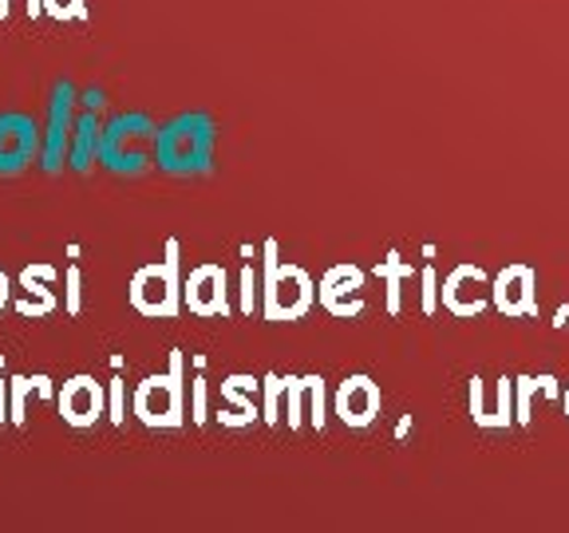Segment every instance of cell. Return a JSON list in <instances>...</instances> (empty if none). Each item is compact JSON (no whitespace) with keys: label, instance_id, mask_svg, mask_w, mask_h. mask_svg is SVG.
<instances>
[{"label":"cell","instance_id":"2e32d148","mask_svg":"<svg viewBox=\"0 0 569 533\" xmlns=\"http://www.w3.org/2000/svg\"><path fill=\"white\" fill-rule=\"evenodd\" d=\"M40 4H44V0H28V17H36ZM9 12H12V0H0V17H9Z\"/></svg>","mask_w":569,"mask_h":533},{"label":"cell","instance_id":"5bb4252c","mask_svg":"<svg viewBox=\"0 0 569 533\" xmlns=\"http://www.w3.org/2000/svg\"><path fill=\"white\" fill-rule=\"evenodd\" d=\"M80 103L88 107V111H103V91H99V88H88V91H83Z\"/></svg>","mask_w":569,"mask_h":533},{"label":"cell","instance_id":"e0dca14e","mask_svg":"<svg viewBox=\"0 0 569 533\" xmlns=\"http://www.w3.org/2000/svg\"><path fill=\"white\" fill-rule=\"evenodd\" d=\"M4 304H9V276L0 273V309H4Z\"/></svg>","mask_w":569,"mask_h":533},{"label":"cell","instance_id":"9c48e42d","mask_svg":"<svg viewBox=\"0 0 569 533\" xmlns=\"http://www.w3.org/2000/svg\"><path fill=\"white\" fill-rule=\"evenodd\" d=\"M376 411H380V391H376V383L365 380V375H356V380H348L345 388L337 391V415L345 419V423L365 426V423H372Z\"/></svg>","mask_w":569,"mask_h":533},{"label":"cell","instance_id":"30bf717a","mask_svg":"<svg viewBox=\"0 0 569 533\" xmlns=\"http://www.w3.org/2000/svg\"><path fill=\"white\" fill-rule=\"evenodd\" d=\"M187 304L202 316H213V312H226V273L213 265H202L190 273L187 284Z\"/></svg>","mask_w":569,"mask_h":533},{"label":"cell","instance_id":"9a60e30c","mask_svg":"<svg viewBox=\"0 0 569 533\" xmlns=\"http://www.w3.org/2000/svg\"><path fill=\"white\" fill-rule=\"evenodd\" d=\"M68 284H71V289H68V309L76 312V309H80V293H76V284H80V273H76V269L68 273Z\"/></svg>","mask_w":569,"mask_h":533},{"label":"cell","instance_id":"4fadbf2b","mask_svg":"<svg viewBox=\"0 0 569 533\" xmlns=\"http://www.w3.org/2000/svg\"><path fill=\"white\" fill-rule=\"evenodd\" d=\"M44 12L56 20H80L83 17V0H44Z\"/></svg>","mask_w":569,"mask_h":533},{"label":"cell","instance_id":"8992f818","mask_svg":"<svg viewBox=\"0 0 569 533\" xmlns=\"http://www.w3.org/2000/svg\"><path fill=\"white\" fill-rule=\"evenodd\" d=\"M182 400H178V380L174 375H151L147 383H139L134 391V415L151 426H174Z\"/></svg>","mask_w":569,"mask_h":533},{"label":"cell","instance_id":"ba28073f","mask_svg":"<svg viewBox=\"0 0 569 533\" xmlns=\"http://www.w3.org/2000/svg\"><path fill=\"white\" fill-rule=\"evenodd\" d=\"M60 415L71 426H91L103 415V388L91 375H76L60 391Z\"/></svg>","mask_w":569,"mask_h":533},{"label":"cell","instance_id":"52a82bcc","mask_svg":"<svg viewBox=\"0 0 569 533\" xmlns=\"http://www.w3.org/2000/svg\"><path fill=\"white\" fill-rule=\"evenodd\" d=\"M309 301H312L309 276H305L301 269H293V265H284V269L273 265V276H269V304H266L269 316H273V320L301 316V312L309 309Z\"/></svg>","mask_w":569,"mask_h":533},{"label":"cell","instance_id":"7c38bea8","mask_svg":"<svg viewBox=\"0 0 569 533\" xmlns=\"http://www.w3.org/2000/svg\"><path fill=\"white\" fill-rule=\"evenodd\" d=\"M526 284H530V273H522V269H515V273H507L502 281H498V304L502 309H522V296H526Z\"/></svg>","mask_w":569,"mask_h":533},{"label":"cell","instance_id":"7a4b0ae2","mask_svg":"<svg viewBox=\"0 0 569 533\" xmlns=\"http://www.w3.org/2000/svg\"><path fill=\"white\" fill-rule=\"evenodd\" d=\"M154 134H159V127L142 111L111 115L99 131V162L116 174H142L154 162Z\"/></svg>","mask_w":569,"mask_h":533},{"label":"cell","instance_id":"277c9868","mask_svg":"<svg viewBox=\"0 0 569 533\" xmlns=\"http://www.w3.org/2000/svg\"><path fill=\"white\" fill-rule=\"evenodd\" d=\"M40 142H44V131L36 127L32 115L4 111L0 115V178H12L32 167V159H40Z\"/></svg>","mask_w":569,"mask_h":533},{"label":"cell","instance_id":"ac0fdd59","mask_svg":"<svg viewBox=\"0 0 569 533\" xmlns=\"http://www.w3.org/2000/svg\"><path fill=\"white\" fill-rule=\"evenodd\" d=\"M4 411H9V403H4V383H0V423H4Z\"/></svg>","mask_w":569,"mask_h":533},{"label":"cell","instance_id":"6da1fadb","mask_svg":"<svg viewBox=\"0 0 569 533\" xmlns=\"http://www.w3.org/2000/svg\"><path fill=\"white\" fill-rule=\"evenodd\" d=\"M218 127L206 111H182L154 134V162L174 178H198L213 167Z\"/></svg>","mask_w":569,"mask_h":533},{"label":"cell","instance_id":"8fae6325","mask_svg":"<svg viewBox=\"0 0 569 533\" xmlns=\"http://www.w3.org/2000/svg\"><path fill=\"white\" fill-rule=\"evenodd\" d=\"M99 111H88L83 107L80 115H76V127H71V151H68V162L76 174H88L91 162H99Z\"/></svg>","mask_w":569,"mask_h":533},{"label":"cell","instance_id":"3957f363","mask_svg":"<svg viewBox=\"0 0 569 533\" xmlns=\"http://www.w3.org/2000/svg\"><path fill=\"white\" fill-rule=\"evenodd\" d=\"M76 83L71 80H56L52 83V103H48V127H44V142H40V167L48 174H60L63 159L71 151V127H76Z\"/></svg>","mask_w":569,"mask_h":533},{"label":"cell","instance_id":"5b68a950","mask_svg":"<svg viewBox=\"0 0 569 533\" xmlns=\"http://www.w3.org/2000/svg\"><path fill=\"white\" fill-rule=\"evenodd\" d=\"M131 301L139 312L147 316H170L178 309V281H174V261L167 265H151L142 269L139 276L131 281Z\"/></svg>","mask_w":569,"mask_h":533}]
</instances>
